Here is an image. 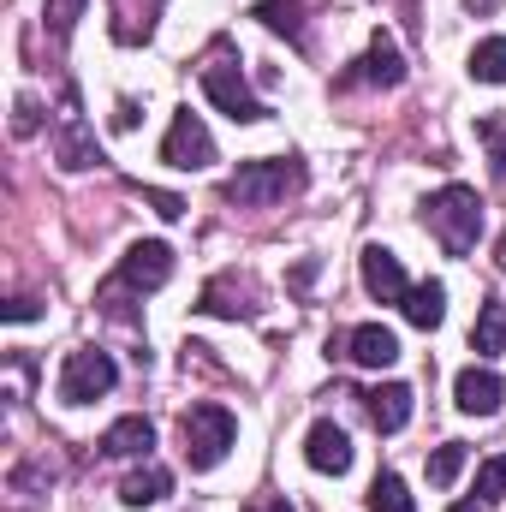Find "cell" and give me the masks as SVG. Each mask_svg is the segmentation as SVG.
<instances>
[{
  "label": "cell",
  "mask_w": 506,
  "mask_h": 512,
  "mask_svg": "<svg viewBox=\"0 0 506 512\" xmlns=\"http://www.w3.org/2000/svg\"><path fill=\"white\" fill-rule=\"evenodd\" d=\"M423 227L435 233V245L447 256H471L477 239H483V197L471 185H441L423 203Z\"/></svg>",
  "instance_id": "cell-1"
},
{
  "label": "cell",
  "mask_w": 506,
  "mask_h": 512,
  "mask_svg": "<svg viewBox=\"0 0 506 512\" xmlns=\"http://www.w3.org/2000/svg\"><path fill=\"white\" fill-rule=\"evenodd\" d=\"M304 161L298 155H274V161H239V173L221 185V197L227 203H239V209H268V203H286V197H298L304 191Z\"/></svg>",
  "instance_id": "cell-2"
},
{
  "label": "cell",
  "mask_w": 506,
  "mask_h": 512,
  "mask_svg": "<svg viewBox=\"0 0 506 512\" xmlns=\"http://www.w3.org/2000/svg\"><path fill=\"white\" fill-rule=\"evenodd\" d=\"M179 435H185V465H191V471H215V465L233 453L239 423H233V411H227V405L203 399V405H191V411L179 417Z\"/></svg>",
  "instance_id": "cell-3"
},
{
  "label": "cell",
  "mask_w": 506,
  "mask_h": 512,
  "mask_svg": "<svg viewBox=\"0 0 506 512\" xmlns=\"http://www.w3.org/2000/svg\"><path fill=\"white\" fill-rule=\"evenodd\" d=\"M48 149H54V161H60L66 173H84V167H96V161H102L96 131H90V120H84V108H78V90H72V84L60 90V108H54V120H48Z\"/></svg>",
  "instance_id": "cell-4"
},
{
  "label": "cell",
  "mask_w": 506,
  "mask_h": 512,
  "mask_svg": "<svg viewBox=\"0 0 506 512\" xmlns=\"http://www.w3.org/2000/svg\"><path fill=\"white\" fill-rule=\"evenodd\" d=\"M203 96H209L227 120H239V126L268 120V102H262L251 84H245V66H239L233 54H215V60L203 66Z\"/></svg>",
  "instance_id": "cell-5"
},
{
  "label": "cell",
  "mask_w": 506,
  "mask_h": 512,
  "mask_svg": "<svg viewBox=\"0 0 506 512\" xmlns=\"http://www.w3.org/2000/svg\"><path fill=\"white\" fill-rule=\"evenodd\" d=\"M114 382H120V364H114L108 352L84 346V352H72L66 370H60V405H90V399L114 393Z\"/></svg>",
  "instance_id": "cell-6"
},
{
  "label": "cell",
  "mask_w": 506,
  "mask_h": 512,
  "mask_svg": "<svg viewBox=\"0 0 506 512\" xmlns=\"http://www.w3.org/2000/svg\"><path fill=\"white\" fill-rule=\"evenodd\" d=\"M161 161L179 167V173H203V167H215V137H209V126H203L191 108L173 114V126H167V137H161Z\"/></svg>",
  "instance_id": "cell-7"
},
{
  "label": "cell",
  "mask_w": 506,
  "mask_h": 512,
  "mask_svg": "<svg viewBox=\"0 0 506 512\" xmlns=\"http://www.w3.org/2000/svg\"><path fill=\"white\" fill-rule=\"evenodd\" d=\"M167 280H173V245H161V239H137L114 274V286H126V292H155Z\"/></svg>",
  "instance_id": "cell-8"
},
{
  "label": "cell",
  "mask_w": 506,
  "mask_h": 512,
  "mask_svg": "<svg viewBox=\"0 0 506 512\" xmlns=\"http://www.w3.org/2000/svg\"><path fill=\"white\" fill-rule=\"evenodd\" d=\"M304 459H310V471H322V477H346V471H352V441H346V429H340L334 417H316L310 435H304Z\"/></svg>",
  "instance_id": "cell-9"
},
{
  "label": "cell",
  "mask_w": 506,
  "mask_h": 512,
  "mask_svg": "<svg viewBox=\"0 0 506 512\" xmlns=\"http://www.w3.org/2000/svg\"><path fill=\"white\" fill-rule=\"evenodd\" d=\"M358 268H364V292H370L376 304H405L411 280H405L399 256L387 251V245H364V256H358Z\"/></svg>",
  "instance_id": "cell-10"
},
{
  "label": "cell",
  "mask_w": 506,
  "mask_h": 512,
  "mask_svg": "<svg viewBox=\"0 0 506 512\" xmlns=\"http://www.w3.org/2000/svg\"><path fill=\"white\" fill-rule=\"evenodd\" d=\"M501 399H506V382L495 370H483V364H471V370L453 376V405H459L465 417H495Z\"/></svg>",
  "instance_id": "cell-11"
},
{
  "label": "cell",
  "mask_w": 506,
  "mask_h": 512,
  "mask_svg": "<svg viewBox=\"0 0 506 512\" xmlns=\"http://www.w3.org/2000/svg\"><path fill=\"white\" fill-rule=\"evenodd\" d=\"M346 358L364 364V370H387V364H399V334L381 328V322H364V328L346 334Z\"/></svg>",
  "instance_id": "cell-12"
},
{
  "label": "cell",
  "mask_w": 506,
  "mask_h": 512,
  "mask_svg": "<svg viewBox=\"0 0 506 512\" xmlns=\"http://www.w3.org/2000/svg\"><path fill=\"white\" fill-rule=\"evenodd\" d=\"M346 84H381V90L405 84V54L393 48V36H376L370 42V54L358 60V72H346Z\"/></svg>",
  "instance_id": "cell-13"
},
{
  "label": "cell",
  "mask_w": 506,
  "mask_h": 512,
  "mask_svg": "<svg viewBox=\"0 0 506 512\" xmlns=\"http://www.w3.org/2000/svg\"><path fill=\"white\" fill-rule=\"evenodd\" d=\"M411 399H417V393L405 382H381L376 393H370V423H376L381 435H399V429L411 423Z\"/></svg>",
  "instance_id": "cell-14"
},
{
  "label": "cell",
  "mask_w": 506,
  "mask_h": 512,
  "mask_svg": "<svg viewBox=\"0 0 506 512\" xmlns=\"http://www.w3.org/2000/svg\"><path fill=\"white\" fill-rule=\"evenodd\" d=\"M399 310H405V322H411V328L435 334V328L447 322V286H441V280H423V286H411V292H405V304H399Z\"/></svg>",
  "instance_id": "cell-15"
},
{
  "label": "cell",
  "mask_w": 506,
  "mask_h": 512,
  "mask_svg": "<svg viewBox=\"0 0 506 512\" xmlns=\"http://www.w3.org/2000/svg\"><path fill=\"white\" fill-rule=\"evenodd\" d=\"M149 447H155V423H149V417H120V423L102 435V453H108V459H149Z\"/></svg>",
  "instance_id": "cell-16"
},
{
  "label": "cell",
  "mask_w": 506,
  "mask_h": 512,
  "mask_svg": "<svg viewBox=\"0 0 506 512\" xmlns=\"http://www.w3.org/2000/svg\"><path fill=\"white\" fill-rule=\"evenodd\" d=\"M173 495V471H161V465H143V471H131L126 483H120V501H126L131 512L137 507H161Z\"/></svg>",
  "instance_id": "cell-17"
},
{
  "label": "cell",
  "mask_w": 506,
  "mask_h": 512,
  "mask_svg": "<svg viewBox=\"0 0 506 512\" xmlns=\"http://www.w3.org/2000/svg\"><path fill=\"white\" fill-rule=\"evenodd\" d=\"M471 352H477V358H501L506 352V304L501 298H483L477 328H471Z\"/></svg>",
  "instance_id": "cell-18"
},
{
  "label": "cell",
  "mask_w": 506,
  "mask_h": 512,
  "mask_svg": "<svg viewBox=\"0 0 506 512\" xmlns=\"http://www.w3.org/2000/svg\"><path fill=\"white\" fill-rule=\"evenodd\" d=\"M471 78L477 84H506V36H483L471 48Z\"/></svg>",
  "instance_id": "cell-19"
},
{
  "label": "cell",
  "mask_w": 506,
  "mask_h": 512,
  "mask_svg": "<svg viewBox=\"0 0 506 512\" xmlns=\"http://www.w3.org/2000/svg\"><path fill=\"white\" fill-rule=\"evenodd\" d=\"M465 459H471V447H465V441H447V447H435V453H429V483H435V489H447V483L465 471Z\"/></svg>",
  "instance_id": "cell-20"
},
{
  "label": "cell",
  "mask_w": 506,
  "mask_h": 512,
  "mask_svg": "<svg viewBox=\"0 0 506 512\" xmlns=\"http://www.w3.org/2000/svg\"><path fill=\"white\" fill-rule=\"evenodd\" d=\"M251 18H262L268 30H286L292 42H304V24H298V0H256Z\"/></svg>",
  "instance_id": "cell-21"
},
{
  "label": "cell",
  "mask_w": 506,
  "mask_h": 512,
  "mask_svg": "<svg viewBox=\"0 0 506 512\" xmlns=\"http://www.w3.org/2000/svg\"><path fill=\"white\" fill-rule=\"evenodd\" d=\"M370 512H417V507H411L405 483H399L393 471H381L376 483H370Z\"/></svg>",
  "instance_id": "cell-22"
},
{
  "label": "cell",
  "mask_w": 506,
  "mask_h": 512,
  "mask_svg": "<svg viewBox=\"0 0 506 512\" xmlns=\"http://www.w3.org/2000/svg\"><path fill=\"white\" fill-rule=\"evenodd\" d=\"M84 6H90V0H48V12H42V18H48V36H54V42H66V36H72V24L84 18Z\"/></svg>",
  "instance_id": "cell-23"
},
{
  "label": "cell",
  "mask_w": 506,
  "mask_h": 512,
  "mask_svg": "<svg viewBox=\"0 0 506 512\" xmlns=\"http://www.w3.org/2000/svg\"><path fill=\"white\" fill-rule=\"evenodd\" d=\"M501 495H506V453H495V459L477 465V501H501Z\"/></svg>",
  "instance_id": "cell-24"
},
{
  "label": "cell",
  "mask_w": 506,
  "mask_h": 512,
  "mask_svg": "<svg viewBox=\"0 0 506 512\" xmlns=\"http://www.w3.org/2000/svg\"><path fill=\"white\" fill-rule=\"evenodd\" d=\"M36 316H42V298H30V292H18L6 304V322H36Z\"/></svg>",
  "instance_id": "cell-25"
},
{
  "label": "cell",
  "mask_w": 506,
  "mask_h": 512,
  "mask_svg": "<svg viewBox=\"0 0 506 512\" xmlns=\"http://www.w3.org/2000/svg\"><path fill=\"white\" fill-rule=\"evenodd\" d=\"M12 131H18V137H30V131H36V102H30V96H18V102H12Z\"/></svg>",
  "instance_id": "cell-26"
},
{
  "label": "cell",
  "mask_w": 506,
  "mask_h": 512,
  "mask_svg": "<svg viewBox=\"0 0 506 512\" xmlns=\"http://www.w3.org/2000/svg\"><path fill=\"white\" fill-rule=\"evenodd\" d=\"M143 197L155 203V215H161V221H179V215H185V203H179L173 191H143Z\"/></svg>",
  "instance_id": "cell-27"
},
{
  "label": "cell",
  "mask_w": 506,
  "mask_h": 512,
  "mask_svg": "<svg viewBox=\"0 0 506 512\" xmlns=\"http://www.w3.org/2000/svg\"><path fill=\"white\" fill-rule=\"evenodd\" d=\"M131 126H137V102L120 96V102H114V131H131Z\"/></svg>",
  "instance_id": "cell-28"
},
{
  "label": "cell",
  "mask_w": 506,
  "mask_h": 512,
  "mask_svg": "<svg viewBox=\"0 0 506 512\" xmlns=\"http://www.w3.org/2000/svg\"><path fill=\"white\" fill-rule=\"evenodd\" d=\"M447 512H489V501H459V507H447Z\"/></svg>",
  "instance_id": "cell-29"
},
{
  "label": "cell",
  "mask_w": 506,
  "mask_h": 512,
  "mask_svg": "<svg viewBox=\"0 0 506 512\" xmlns=\"http://www.w3.org/2000/svg\"><path fill=\"white\" fill-rule=\"evenodd\" d=\"M245 512H292L286 501H274V507H245Z\"/></svg>",
  "instance_id": "cell-30"
},
{
  "label": "cell",
  "mask_w": 506,
  "mask_h": 512,
  "mask_svg": "<svg viewBox=\"0 0 506 512\" xmlns=\"http://www.w3.org/2000/svg\"><path fill=\"white\" fill-rule=\"evenodd\" d=\"M495 173H501V179H506V155H495Z\"/></svg>",
  "instance_id": "cell-31"
}]
</instances>
